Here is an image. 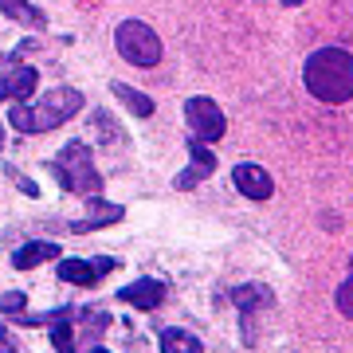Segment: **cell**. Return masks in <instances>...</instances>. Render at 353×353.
<instances>
[{"label":"cell","mask_w":353,"mask_h":353,"mask_svg":"<svg viewBox=\"0 0 353 353\" xmlns=\"http://www.w3.org/2000/svg\"><path fill=\"white\" fill-rule=\"evenodd\" d=\"M0 153H4V126H0Z\"/></svg>","instance_id":"603a6c76"},{"label":"cell","mask_w":353,"mask_h":353,"mask_svg":"<svg viewBox=\"0 0 353 353\" xmlns=\"http://www.w3.org/2000/svg\"><path fill=\"white\" fill-rule=\"evenodd\" d=\"M114 48H118V55L134 67H157L161 63V36H157L145 20H122L118 32H114Z\"/></svg>","instance_id":"277c9868"},{"label":"cell","mask_w":353,"mask_h":353,"mask_svg":"<svg viewBox=\"0 0 353 353\" xmlns=\"http://www.w3.org/2000/svg\"><path fill=\"white\" fill-rule=\"evenodd\" d=\"M55 271H59V279L71 283V287H90V283H99L106 271H114V259H59Z\"/></svg>","instance_id":"8992f818"},{"label":"cell","mask_w":353,"mask_h":353,"mask_svg":"<svg viewBox=\"0 0 353 353\" xmlns=\"http://www.w3.org/2000/svg\"><path fill=\"white\" fill-rule=\"evenodd\" d=\"M110 90H114V94H118V99H122V106H126L130 114H138V118H150V114H153V102L145 99L141 90L126 87V83H114Z\"/></svg>","instance_id":"9a60e30c"},{"label":"cell","mask_w":353,"mask_h":353,"mask_svg":"<svg viewBox=\"0 0 353 353\" xmlns=\"http://www.w3.org/2000/svg\"><path fill=\"white\" fill-rule=\"evenodd\" d=\"M287 4H303V0H287Z\"/></svg>","instance_id":"cb8c5ba5"},{"label":"cell","mask_w":353,"mask_h":353,"mask_svg":"<svg viewBox=\"0 0 353 353\" xmlns=\"http://www.w3.org/2000/svg\"><path fill=\"white\" fill-rule=\"evenodd\" d=\"M55 255H63V252H59V243L36 240V243H24V248L12 255V267H16V271H32V267L48 263V259H55Z\"/></svg>","instance_id":"30bf717a"},{"label":"cell","mask_w":353,"mask_h":353,"mask_svg":"<svg viewBox=\"0 0 353 353\" xmlns=\"http://www.w3.org/2000/svg\"><path fill=\"white\" fill-rule=\"evenodd\" d=\"M36 83H39V71L36 67H24L20 59H16L8 71H4V79H0V99H32L36 94Z\"/></svg>","instance_id":"ba28073f"},{"label":"cell","mask_w":353,"mask_h":353,"mask_svg":"<svg viewBox=\"0 0 353 353\" xmlns=\"http://www.w3.org/2000/svg\"><path fill=\"white\" fill-rule=\"evenodd\" d=\"M90 130H99L102 141H118V130H114V122L106 114H94V118H90Z\"/></svg>","instance_id":"44dd1931"},{"label":"cell","mask_w":353,"mask_h":353,"mask_svg":"<svg viewBox=\"0 0 353 353\" xmlns=\"http://www.w3.org/2000/svg\"><path fill=\"white\" fill-rule=\"evenodd\" d=\"M232 303H236V306L243 310V314H248V310H259V306H271V303H275V294H271L267 287H255V283H243V287H236V290H232Z\"/></svg>","instance_id":"7c38bea8"},{"label":"cell","mask_w":353,"mask_h":353,"mask_svg":"<svg viewBox=\"0 0 353 353\" xmlns=\"http://www.w3.org/2000/svg\"><path fill=\"white\" fill-rule=\"evenodd\" d=\"M185 118H189V130H192V138L204 141V145H212V141L224 138V110L216 106V99H204V94H196V99L185 102Z\"/></svg>","instance_id":"5b68a950"},{"label":"cell","mask_w":353,"mask_h":353,"mask_svg":"<svg viewBox=\"0 0 353 353\" xmlns=\"http://www.w3.org/2000/svg\"><path fill=\"white\" fill-rule=\"evenodd\" d=\"M189 150H192V161H196V165H204V169H216V157L208 153V145H204V141L189 138Z\"/></svg>","instance_id":"ffe728a7"},{"label":"cell","mask_w":353,"mask_h":353,"mask_svg":"<svg viewBox=\"0 0 353 353\" xmlns=\"http://www.w3.org/2000/svg\"><path fill=\"white\" fill-rule=\"evenodd\" d=\"M161 350H169V353H201L204 345H201V338L196 334H189V330H161Z\"/></svg>","instance_id":"4fadbf2b"},{"label":"cell","mask_w":353,"mask_h":353,"mask_svg":"<svg viewBox=\"0 0 353 353\" xmlns=\"http://www.w3.org/2000/svg\"><path fill=\"white\" fill-rule=\"evenodd\" d=\"M55 176H59V185L79 196H102V176H99V165H94V153H90L87 141H67L63 150L55 153V161H51Z\"/></svg>","instance_id":"3957f363"},{"label":"cell","mask_w":353,"mask_h":353,"mask_svg":"<svg viewBox=\"0 0 353 353\" xmlns=\"http://www.w3.org/2000/svg\"><path fill=\"white\" fill-rule=\"evenodd\" d=\"M122 220V204H106L102 196H90V216L87 220H75L71 232H90V228H106Z\"/></svg>","instance_id":"8fae6325"},{"label":"cell","mask_w":353,"mask_h":353,"mask_svg":"<svg viewBox=\"0 0 353 353\" xmlns=\"http://www.w3.org/2000/svg\"><path fill=\"white\" fill-rule=\"evenodd\" d=\"M4 350H12V334L0 326V353H4Z\"/></svg>","instance_id":"7402d4cb"},{"label":"cell","mask_w":353,"mask_h":353,"mask_svg":"<svg viewBox=\"0 0 353 353\" xmlns=\"http://www.w3.org/2000/svg\"><path fill=\"white\" fill-rule=\"evenodd\" d=\"M83 110V94L75 87H55L39 102H16L8 110V122L20 134H48V130L63 126L67 118H75Z\"/></svg>","instance_id":"7a4b0ae2"},{"label":"cell","mask_w":353,"mask_h":353,"mask_svg":"<svg viewBox=\"0 0 353 353\" xmlns=\"http://www.w3.org/2000/svg\"><path fill=\"white\" fill-rule=\"evenodd\" d=\"M118 299L130 306H138V310H157L165 299V287L157 283V279H138V283H130V287L118 290Z\"/></svg>","instance_id":"9c48e42d"},{"label":"cell","mask_w":353,"mask_h":353,"mask_svg":"<svg viewBox=\"0 0 353 353\" xmlns=\"http://www.w3.org/2000/svg\"><path fill=\"white\" fill-rule=\"evenodd\" d=\"M0 12L8 16V20L28 24V28H43V24H48V20H43V12H36L28 0H0Z\"/></svg>","instance_id":"5bb4252c"},{"label":"cell","mask_w":353,"mask_h":353,"mask_svg":"<svg viewBox=\"0 0 353 353\" xmlns=\"http://www.w3.org/2000/svg\"><path fill=\"white\" fill-rule=\"evenodd\" d=\"M24 306H28V294L24 290H8V294H0V314H24Z\"/></svg>","instance_id":"e0dca14e"},{"label":"cell","mask_w":353,"mask_h":353,"mask_svg":"<svg viewBox=\"0 0 353 353\" xmlns=\"http://www.w3.org/2000/svg\"><path fill=\"white\" fill-rule=\"evenodd\" d=\"M83 326H87V334H83V345H94V341L102 338V330L110 326V314L106 310H87V318H83Z\"/></svg>","instance_id":"2e32d148"},{"label":"cell","mask_w":353,"mask_h":353,"mask_svg":"<svg viewBox=\"0 0 353 353\" xmlns=\"http://www.w3.org/2000/svg\"><path fill=\"white\" fill-rule=\"evenodd\" d=\"M232 181H236V189L248 196V201H271V192H275V181H271V173L267 169H259V165H236L232 169Z\"/></svg>","instance_id":"52a82bcc"},{"label":"cell","mask_w":353,"mask_h":353,"mask_svg":"<svg viewBox=\"0 0 353 353\" xmlns=\"http://www.w3.org/2000/svg\"><path fill=\"white\" fill-rule=\"evenodd\" d=\"M338 310L341 318H353V279H345L338 287Z\"/></svg>","instance_id":"d6986e66"},{"label":"cell","mask_w":353,"mask_h":353,"mask_svg":"<svg viewBox=\"0 0 353 353\" xmlns=\"http://www.w3.org/2000/svg\"><path fill=\"white\" fill-rule=\"evenodd\" d=\"M303 83L318 102L341 106L353 94V55L345 48H318L303 67Z\"/></svg>","instance_id":"6da1fadb"},{"label":"cell","mask_w":353,"mask_h":353,"mask_svg":"<svg viewBox=\"0 0 353 353\" xmlns=\"http://www.w3.org/2000/svg\"><path fill=\"white\" fill-rule=\"evenodd\" d=\"M208 173H212V169H204V165H189L185 173L176 176V189H196V185H201Z\"/></svg>","instance_id":"ac0fdd59"}]
</instances>
